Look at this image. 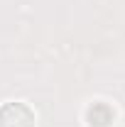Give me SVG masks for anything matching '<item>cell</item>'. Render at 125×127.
Instances as JSON below:
<instances>
[{"label": "cell", "instance_id": "obj_1", "mask_svg": "<svg viewBox=\"0 0 125 127\" xmlns=\"http://www.w3.org/2000/svg\"><path fill=\"white\" fill-rule=\"evenodd\" d=\"M0 127H34V112L25 103H5L0 108Z\"/></svg>", "mask_w": 125, "mask_h": 127}]
</instances>
